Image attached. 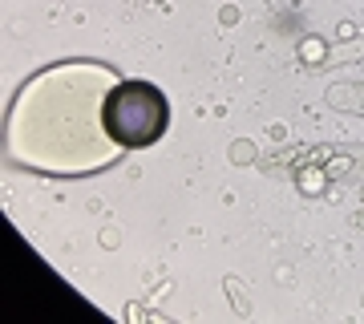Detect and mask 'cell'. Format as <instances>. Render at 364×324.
<instances>
[{
    "label": "cell",
    "mask_w": 364,
    "mask_h": 324,
    "mask_svg": "<svg viewBox=\"0 0 364 324\" xmlns=\"http://www.w3.org/2000/svg\"><path fill=\"white\" fill-rule=\"evenodd\" d=\"M102 126L122 146H150L170 126V102L150 81H122L102 105Z\"/></svg>",
    "instance_id": "6da1fadb"
}]
</instances>
